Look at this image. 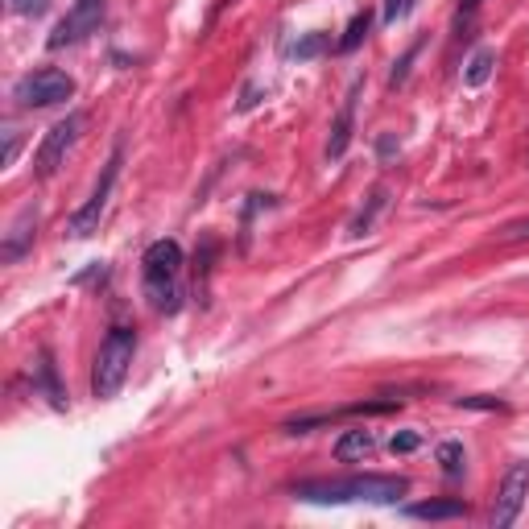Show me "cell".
<instances>
[{"mask_svg": "<svg viewBox=\"0 0 529 529\" xmlns=\"http://www.w3.org/2000/svg\"><path fill=\"white\" fill-rule=\"evenodd\" d=\"M410 492V480L401 476H344V480H306L294 488V496L315 505H348V501H368V505H393Z\"/></svg>", "mask_w": 529, "mask_h": 529, "instance_id": "1", "label": "cell"}, {"mask_svg": "<svg viewBox=\"0 0 529 529\" xmlns=\"http://www.w3.org/2000/svg\"><path fill=\"white\" fill-rule=\"evenodd\" d=\"M178 273H182V248L178 240H153L141 257V286H145V298L158 315H174L178 310Z\"/></svg>", "mask_w": 529, "mask_h": 529, "instance_id": "2", "label": "cell"}, {"mask_svg": "<svg viewBox=\"0 0 529 529\" xmlns=\"http://www.w3.org/2000/svg\"><path fill=\"white\" fill-rule=\"evenodd\" d=\"M133 356H137V335L129 327H112L100 344V356H96V368H91V393L96 397H116L124 377L133 368Z\"/></svg>", "mask_w": 529, "mask_h": 529, "instance_id": "3", "label": "cell"}, {"mask_svg": "<svg viewBox=\"0 0 529 529\" xmlns=\"http://www.w3.org/2000/svg\"><path fill=\"white\" fill-rule=\"evenodd\" d=\"M71 96H75V79L67 71H54V67H42L34 75H25L13 87V100L21 108H54V104H67Z\"/></svg>", "mask_w": 529, "mask_h": 529, "instance_id": "4", "label": "cell"}, {"mask_svg": "<svg viewBox=\"0 0 529 529\" xmlns=\"http://www.w3.org/2000/svg\"><path fill=\"white\" fill-rule=\"evenodd\" d=\"M83 124H87L83 112H67L58 124H50V133L42 137V145H38V153H34V174H38V178H54V174H58V166L67 162V153L75 149V141H79V133H83Z\"/></svg>", "mask_w": 529, "mask_h": 529, "instance_id": "5", "label": "cell"}, {"mask_svg": "<svg viewBox=\"0 0 529 529\" xmlns=\"http://www.w3.org/2000/svg\"><path fill=\"white\" fill-rule=\"evenodd\" d=\"M120 162H124V153L116 149L112 158H108V166H104V174H100V182H96V191H91V199L71 215V224H67V232L75 236V240H87L91 232L100 228V220H104V207H108V199H112V186H116V174H120Z\"/></svg>", "mask_w": 529, "mask_h": 529, "instance_id": "6", "label": "cell"}, {"mask_svg": "<svg viewBox=\"0 0 529 529\" xmlns=\"http://www.w3.org/2000/svg\"><path fill=\"white\" fill-rule=\"evenodd\" d=\"M525 496H529V459L509 463V472L501 480V492H496V505H492V529H505L517 521V513L525 509Z\"/></svg>", "mask_w": 529, "mask_h": 529, "instance_id": "7", "label": "cell"}, {"mask_svg": "<svg viewBox=\"0 0 529 529\" xmlns=\"http://www.w3.org/2000/svg\"><path fill=\"white\" fill-rule=\"evenodd\" d=\"M100 21H104V0H75V5L67 9V17H62L58 29L50 34V50L83 42L87 34H96Z\"/></svg>", "mask_w": 529, "mask_h": 529, "instance_id": "8", "label": "cell"}, {"mask_svg": "<svg viewBox=\"0 0 529 529\" xmlns=\"http://www.w3.org/2000/svg\"><path fill=\"white\" fill-rule=\"evenodd\" d=\"M356 91H360V83L348 91V100H344V108H339V116H335V124H331V137H327V158L331 162H339L348 153V145H352V124H356Z\"/></svg>", "mask_w": 529, "mask_h": 529, "instance_id": "9", "label": "cell"}, {"mask_svg": "<svg viewBox=\"0 0 529 529\" xmlns=\"http://www.w3.org/2000/svg\"><path fill=\"white\" fill-rule=\"evenodd\" d=\"M372 451H377V439H372V430H344L335 439V459L339 463H356V459H368Z\"/></svg>", "mask_w": 529, "mask_h": 529, "instance_id": "10", "label": "cell"}, {"mask_svg": "<svg viewBox=\"0 0 529 529\" xmlns=\"http://www.w3.org/2000/svg\"><path fill=\"white\" fill-rule=\"evenodd\" d=\"M389 207V186H377V191L368 195V203L352 215V224H348V236H364V232H372V224H377V215Z\"/></svg>", "mask_w": 529, "mask_h": 529, "instance_id": "11", "label": "cell"}, {"mask_svg": "<svg viewBox=\"0 0 529 529\" xmlns=\"http://www.w3.org/2000/svg\"><path fill=\"white\" fill-rule=\"evenodd\" d=\"M410 517H418V521H455V517H468V501H422V505H410Z\"/></svg>", "mask_w": 529, "mask_h": 529, "instance_id": "12", "label": "cell"}, {"mask_svg": "<svg viewBox=\"0 0 529 529\" xmlns=\"http://www.w3.org/2000/svg\"><path fill=\"white\" fill-rule=\"evenodd\" d=\"M29 224H38V211H34V207H25V211H21V220L13 224V232H9L5 248H0V257H5V261H17V257L25 253L29 236H34V232H29Z\"/></svg>", "mask_w": 529, "mask_h": 529, "instance_id": "13", "label": "cell"}, {"mask_svg": "<svg viewBox=\"0 0 529 529\" xmlns=\"http://www.w3.org/2000/svg\"><path fill=\"white\" fill-rule=\"evenodd\" d=\"M368 29H372V13L364 9V13H356V17L348 21V29H344V38H339V42H335V50H339V54H352V50H356V46H360V42L368 38Z\"/></svg>", "mask_w": 529, "mask_h": 529, "instance_id": "14", "label": "cell"}, {"mask_svg": "<svg viewBox=\"0 0 529 529\" xmlns=\"http://www.w3.org/2000/svg\"><path fill=\"white\" fill-rule=\"evenodd\" d=\"M492 67H496V54L492 50H476L468 71H463V79H468V87H484L492 79Z\"/></svg>", "mask_w": 529, "mask_h": 529, "instance_id": "15", "label": "cell"}, {"mask_svg": "<svg viewBox=\"0 0 529 529\" xmlns=\"http://www.w3.org/2000/svg\"><path fill=\"white\" fill-rule=\"evenodd\" d=\"M34 368H38V385L46 389V397H50L54 406L62 410V406H67V393H62V385H58V377H54V364H50V356H42Z\"/></svg>", "mask_w": 529, "mask_h": 529, "instance_id": "16", "label": "cell"}, {"mask_svg": "<svg viewBox=\"0 0 529 529\" xmlns=\"http://www.w3.org/2000/svg\"><path fill=\"white\" fill-rule=\"evenodd\" d=\"M439 463H443V476L459 480L463 468H468V455H463V443H443L439 447Z\"/></svg>", "mask_w": 529, "mask_h": 529, "instance_id": "17", "label": "cell"}, {"mask_svg": "<svg viewBox=\"0 0 529 529\" xmlns=\"http://www.w3.org/2000/svg\"><path fill=\"white\" fill-rule=\"evenodd\" d=\"M327 46H331V42H327V34H306V38H302V42H298L290 54H294L298 62H310V58H319Z\"/></svg>", "mask_w": 529, "mask_h": 529, "instance_id": "18", "label": "cell"}, {"mask_svg": "<svg viewBox=\"0 0 529 529\" xmlns=\"http://www.w3.org/2000/svg\"><path fill=\"white\" fill-rule=\"evenodd\" d=\"M418 447H422V434L418 430H401V434H393V439H389V451L393 455H410Z\"/></svg>", "mask_w": 529, "mask_h": 529, "instance_id": "19", "label": "cell"}, {"mask_svg": "<svg viewBox=\"0 0 529 529\" xmlns=\"http://www.w3.org/2000/svg\"><path fill=\"white\" fill-rule=\"evenodd\" d=\"M459 406H463V410H496V414L509 410L505 401H496V397H459Z\"/></svg>", "mask_w": 529, "mask_h": 529, "instance_id": "20", "label": "cell"}, {"mask_svg": "<svg viewBox=\"0 0 529 529\" xmlns=\"http://www.w3.org/2000/svg\"><path fill=\"white\" fill-rule=\"evenodd\" d=\"M410 9H414V0H385V25H397L401 17H410Z\"/></svg>", "mask_w": 529, "mask_h": 529, "instance_id": "21", "label": "cell"}, {"mask_svg": "<svg viewBox=\"0 0 529 529\" xmlns=\"http://www.w3.org/2000/svg\"><path fill=\"white\" fill-rule=\"evenodd\" d=\"M9 9L21 17H42L50 9V0H9Z\"/></svg>", "mask_w": 529, "mask_h": 529, "instance_id": "22", "label": "cell"}, {"mask_svg": "<svg viewBox=\"0 0 529 529\" xmlns=\"http://www.w3.org/2000/svg\"><path fill=\"white\" fill-rule=\"evenodd\" d=\"M505 240H529V220H517V224H505L501 228Z\"/></svg>", "mask_w": 529, "mask_h": 529, "instance_id": "23", "label": "cell"}, {"mask_svg": "<svg viewBox=\"0 0 529 529\" xmlns=\"http://www.w3.org/2000/svg\"><path fill=\"white\" fill-rule=\"evenodd\" d=\"M377 153H381V158H393V153H397V141H393V137L385 133V137L377 141Z\"/></svg>", "mask_w": 529, "mask_h": 529, "instance_id": "24", "label": "cell"}, {"mask_svg": "<svg viewBox=\"0 0 529 529\" xmlns=\"http://www.w3.org/2000/svg\"><path fill=\"white\" fill-rule=\"evenodd\" d=\"M476 5H480V0H459V13H472Z\"/></svg>", "mask_w": 529, "mask_h": 529, "instance_id": "25", "label": "cell"}]
</instances>
